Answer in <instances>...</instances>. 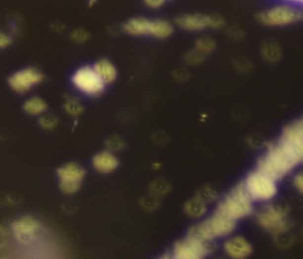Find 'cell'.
<instances>
[{
  "instance_id": "6da1fadb",
  "label": "cell",
  "mask_w": 303,
  "mask_h": 259,
  "mask_svg": "<svg viewBox=\"0 0 303 259\" xmlns=\"http://www.w3.org/2000/svg\"><path fill=\"white\" fill-rule=\"evenodd\" d=\"M298 164L277 144L268 145L267 153L260 158L258 171L277 181L286 176Z\"/></svg>"
},
{
  "instance_id": "7a4b0ae2",
  "label": "cell",
  "mask_w": 303,
  "mask_h": 259,
  "mask_svg": "<svg viewBox=\"0 0 303 259\" xmlns=\"http://www.w3.org/2000/svg\"><path fill=\"white\" fill-rule=\"evenodd\" d=\"M236 224L235 221L215 212L211 217L191 227L188 236L204 243H214L217 238L231 234Z\"/></svg>"
},
{
  "instance_id": "3957f363",
  "label": "cell",
  "mask_w": 303,
  "mask_h": 259,
  "mask_svg": "<svg viewBox=\"0 0 303 259\" xmlns=\"http://www.w3.org/2000/svg\"><path fill=\"white\" fill-rule=\"evenodd\" d=\"M253 202L244 185L239 184L220 201L216 212L237 222L252 214L254 209Z\"/></svg>"
},
{
  "instance_id": "277c9868",
  "label": "cell",
  "mask_w": 303,
  "mask_h": 259,
  "mask_svg": "<svg viewBox=\"0 0 303 259\" xmlns=\"http://www.w3.org/2000/svg\"><path fill=\"white\" fill-rule=\"evenodd\" d=\"M243 185L253 201L267 202L277 194L276 181L258 170L249 174Z\"/></svg>"
},
{
  "instance_id": "5b68a950",
  "label": "cell",
  "mask_w": 303,
  "mask_h": 259,
  "mask_svg": "<svg viewBox=\"0 0 303 259\" xmlns=\"http://www.w3.org/2000/svg\"><path fill=\"white\" fill-rule=\"evenodd\" d=\"M124 30L132 35H152L158 39H166L173 33V27L169 22L141 17L130 20L124 25Z\"/></svg>"
},
{
  "instance_id": "8992f818",
  "label": "cell",
  "mask_w": 303,
  "mask_h": 259,
  "mask_svg": "<svg viewBox=\"0 0 303 259\" xmlns=\"http://www.w3.org/2000/svg\"><path fill=\"white\" fill-rule=\"evenodd\" d=\"M256 217L261 227L275 235L285 233L290 227L287 211L282 207L268 205L260 211Z\"/></svg>"
},
{
  "instance_id": "52a82bcc",
  "label": "cell",
  "mask_w": 303,
  "mask_h": 259,
  "mask_svg": "<svg viewBox=\"0 0 303 259\" xmlns=\"http://www.w3.org/2000/svg\"><path fill=\"white\" fill-rule=\"evenodd\" d=\"M277 145L298 163L303 158V122L295 121L285 128Z\"/></svg>"
},
{
  "instance_id": "ba28073f",
  "label": "cell",
  "mask_w": 303,
  "mask_h": 259,
  "mask_svg": "<svg viewBox=\"0 0 303 259\" xmlns=\"http://www.w3.org/2000/svg\"><path fill=\"white\" fill-rule=\"evenodd\" d=\"M214 250V243H204L187 237L176 242L173 249V259H205Z\"/></svg>"
},
{
  "instance_id": "9c48e42d",
  "label": "cell",
  "mask_w": 303,
  "mask_h": 259,
  "mask_svg": "<svg viewBox=\"0 0 303 259\" xmlns=\"http://www.w3.org/2000/svg\"><path fill=\"white\" fill-rule=\"evenodd\" d=\"M302 17L303 13L300 10L289 5H278L259 15L260 21L268 26L287 25L298 22Z\"/></svg>"
},
{
  "instance_id": "30bf717a",
  "label": "cell",
  "mask_w": 303,
  "mask_h": 259,
  "mask_svg": "<svg viewBox=\"0 0 303 259\" xmlns=\"http://www.w3.org/2000/svg\"><path fill=\"white\" fill-rule=\"evenodd\" d=\"M72 81L76 88L91 97L99 96L103 91L105 86L93 68L88 66L77 70L72 78Z\"/></svg>"
},
{
  "instance_id": "8fae6325",
  "label": "cell",
  "mask_w": 303,
  "mask_h": 259,
  "mask_svg": "<svg viewBox=\"0 0 303 259\" xmlns=\"http://www.w3.org/2000/svg\"><path fill=\"white\" fill-rule=\"evenodd\" d=\"M60 187L64 194H73L80 188L86 172L76 163H69L58 169Z\"/></svg>"
},
{
  "instance_id": "7c38bea8",
  "label": "cell",
  "mask_w": 303,
  "mask_h": 259,
  "mask_svg": "<svg viewBox=\"0 0 303 259\" xmlns=\"http://www.w3.org/2000/svg\"><path fill=\"white\" fill-rule=\"evenodd\" d=\"M42 79L43 74L40 71L34 68H27L10 77L8 83L14 91L24 93L30 90L33 86L40 83Z\"/></svg>"
},
{
  "instance_id": "4fadbf2b",
  "label": "cell",
  "mask_w": 303,
  "mask_h": 259,
  "mask_svg": "<svg viewBox=\"0 0 303 259\" xmlns=\"http://www.w3.org/2000/svg\"><path fill=\"white\" fill-rule=\"evenodd\" d=\"M40 229V224L29 216L20 218L12 224L14 237L22 244H30L33 242Z\"/></svg>"
},
{
  "instance_id": "5bb4252c",
  "label": "cell",
  "mask_w": 303,
  "mask_h": 259,
  "mask_svg": "<svg viewBox=\"0 0 303 259\" xmlns=\"http://www.w3.org/2000/svg\"><path fill=\"white\" fill-rule=\"evenodd\" d=\"M224 251L229 259H246L253 253V247L245 238L236 236L226 241Z\"/></svg>"
},
{
  "instance_id": "9a60e30c",
  "label": "cell",
  "mask_w": 303,
  "mask_h": 259,
  "mask_svg": "<svg viewBox=\"0 0 303 259\" xmlns=\"http://www.w3.org/2000/svg\"><path fill=\"white\" fill-rule=\"evenodd\" d=\"M176 22L182 29L188 31H201L205 28L210 26L211 16L202 15V14H190L182 15L177 18Z\"/></svg>"
},
{
  "instance_id": "2e32d148",
  "label": "cell",
  "mask_w": 303,
  "mask_h": 259,
  "mask_svg": "<svg viewBox=\"0 0 303 259\" xmlns=\"http://www.w3.org/2000/svg\"><path fill=\"white\" fill-rule=\"evenodd\" d=\"M93 167L102 174H109L119 167V159L109 151L97 154L92 158Z\"/></svg>"
},
{
  "instance_id": "e0dca14e",
  "label": "cell",
  "mask_w": 303,
  "mask_h": 259,
  "mask_svg": "<svg viewBox=\"0 0 303 259\" xmlns=\"http://www.w3.org/2000/svg\"><path fill=\"white\" fill-rule=\"evenodd\" d=\"M93 70L104 84L111 83L117 79V70L108 60H100L95 63Z\"/></svg>"
},
{
  "instance_id": "ac0fdd59",
  "label": "cell",
  "mask_w": 303,
  "mask_h": 259,
  "mask_svg": "<svg viewBox=\"0 0 303 259\" xmlns=\"http://www.w3.org/2000/svg\"><path fill=\"white\" fill-rule=\"evenodd\" d=\"M46 103L40 97H32L24 104L23 109L28 114L40 115L46 110Z\"/></svg>"
},
{
  "instance_id": "d6986e66",
  "label": "cell",
  "mask_w": 303,
  "mask_h": 259,
  "mask_svg": "<svg viewBox=\"0 0 303 259\" xmlns=\"http://www.w3.org/2000/svg\"><path fill=\"white\" fill-rule=\"evenodd\" d=\"M185 210L190 216L198 217L205 214V212L207 210V205L204 200L198 197L187 203V205L185 207Z\"/></svg>"
},
{
  "instance_id": "ffe728a7",
  "label": "cell",
  "mask_w": 303,
  "mask_h": 259,
  "mask_svg": "<svg viewBox=\"0 0 303 259\" xmlns=\"http://www.w3.org/2000/svg\"><path fill=\"white\" fill-rule=\"evenodd\" d=\"M214 49H215V42L211 39L202 38L197 41V49L199 52L198 53L200 54L211 53Z\"/></svg>"
},
{
  "instance_id": "44dd1931",
  "label": "cell",
  "mask_w": 303,
  "mask_h": 259,
  "mask_svg": "<svg viewBox=\"0 0 303 259\" xmlns=\"http://www.w3.org/2000/svg\"><path fill=\"white\" fill-rule=\"evenodd\" d=\"M65 109L70 114L75 115V116L80 114L83 110L82 106L80 105L79 102L76 101L74 99H71L70 101L67 102Z\"/></svg>"
},
{
  "instance_id": "7402d4cb",
  "label": "cell",
  "mask_w": 303,
  "mask_h": 259,
  "mask_svg": "<svg viewBox=\"0 0 303 259\" xmlns=\"http://www.w3.org/2000/svg\"><path fill=\"white\" fill-rule=\"evenodd\" d=\"M40 126L42 128H45V129H51L53 127L56 126L57 124V119H55L53 116H44L40 119Z\"/></svg>"
},
{
  "instance_id": "603a6c76",
  "label": "cell",
  "mask_w": 303,
  "mask_h": 259,
  "mask_svg": "<svg viewBox=\"0 0 303 259\" xmlns=\"http://www.w3.org/2000/svg\"><path fill=\"white\" fill-rule=\"evenodd\" d=\"M223 24H224V21L222 20V18L218 17V16H211L210 27L220 28V27L223 26Z\"/></svg>"
},
{
  "instance_id": "cb8c5ba5",
  "label": "cell",
  "mask_w": 303,
  "mask_h": 259,
  "mask_svg": "<svg viewBox=\"0 0 303 259\" xmlns=\"http://www.w3.org/2000/svg\"><path fill=\"white\" fill-rule=\"evenodd\" d=\"M145 3L148 6H150V8H158L165 4V1H163V0H148V1H146Z\"/></svg>"
},
{
  "instance_id": "d4e9b609",
  "label": "cell",
  "mask_w": 303,
  "mask_h": 259,
  "mask_svg": "<svg viewBox=\"0 0 303 259\" xmlns=\"http://www.w3.org/2000/svg\"><path fill=\"white\" fill-rule=\"evenodd\" d=\"M295 184L296 188L299 190L301 193H303V175H299V176H296L295 179Z\"/></svg>"
},
{
  "instance_id": "484cf974",
  "label": "cell",
  "mask_w": 303,
  "mask_h": 259,
  "mask_svg": "<svg viewBox=\"0 0 303 259\" xmlns=\"http://www.w3.org/2000/svg\"><path fill=\"white\" fill-rule=\"evenodd\" d=\"M10 44V39L4 34L0 33V48H4Z\"/></svg>"
},
{
  "instance_id": "4316f807",
  "label": "cell",
  "mask_w": 303,
  "mask_h": 259,
  "mask_svg": "<svg viewBox=\"0 0 303 259\" xmlns=\"http://www.w3.org/2000/svg\"><path fill=\"white\" fill-rule=\"evenodd\" d=\"M159 259H173V258H172L171 255H166Z\"/></svg>"
}]
</instances>
